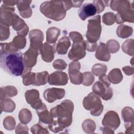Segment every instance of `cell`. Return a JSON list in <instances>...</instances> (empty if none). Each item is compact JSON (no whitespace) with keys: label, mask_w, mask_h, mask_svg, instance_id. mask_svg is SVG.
I'll return each mask as SVG.
<instances>
[{"label":"cell","mask_w":134,"mask_h":134,"mask_svg":"<svg viewBox=\"0 0 134 134\" xmlns=\"http://www.w3.org/2000/svg\"><path fill=\"white\" fill-rule=\"evenodd\" d=\"M60 35V29L52 27L48 28L46 31V41L48 43H55Z\"/></svg>","instance_id":"603a6c76"},{"label":"cell","mask_w":134,"mask_h":134,"mask_svg":"<svg viewBox=\"0 0 134 134\" xmlns=\"http://www.w3.org/2000/svg\"><path fill=\"white\" fill-rule=\"evenodd\" d=\"M68 76L66 73L62 71H55L49 75L48 82L50 85H65L68 83Z\"/></svg>","instance_id":"9a60e30c"},{"label":"cell","mask_w":134,"mask_h":134,"mask_svg":"<svg viewBox=\"0 0 134 134\" xmlns=\"http://www.w3.org/2000/svg\"><path fill=\"white\" fill-rule=\"evenodd\" d=\"M72 4H73V7H78L81 6L82 4L84 2L83 1H72Z\"/></svg>","instance_id":"681fc988"},{"label":"cell","mask_w":134,"mask_h":134,"mask_svg":"<svg viewBox=\"0 0 134 134\" xmlns=\"http://www.w3.org/2000/svg\"><path fill=\"white\" fill-rule=\"evenodd\" d=\"M1 113L3 111L7 113L13 112L15 109V103L14 101L9 98L1 99Z\"/></svg>","instance_id":"83f0119b"},{"label":"cell","mask_w":134,"mask_h":134,"mask_svg":"<svg viewBox=\"0 0 134 134\" xmlns=\"http://www.w3.org/2000/svg\"><path fill=\"white\" fill-rule=\"evenodd\" d=\"M40 10L46 17L58 21L66 16V9L63 1H50L43 2L40 6Z\"/></svg>","instance_id":"277c9868"},{"label":"cell","mask_w":134,"mask_h":134,"mask_svg":"<svg viewBox=\"0 0 134 134\" xmlns=\"http://www.w3.org/2000/svg\"><path fill=\"white\" fill-rule=\"evenodd\" d=\"M100 22L99 15H97L88 20L86 37L87 40L90 42L96 43L99 40L102 31Z\"/></svg>","instance_id":"52a82bcc"},{"label":"cell","mask_w":134,"mask_h":134,"mask_svg":"<svg viewBox=\"0 0 134 134\" xmlns=\"http://www.w3.org/2000/svg\"><path fill=\"white\" fill-rule=\"evenodd\" d=\"M93 4L95 6L97 9V13L102 12L105 7V5L103 1H94Z\"/></svg>","instance_id":"7bdbcfd3"},{"label":"cell","mask_w":134,"mask_h":134,"mask_svg":"<svg viewBox=\"0 0 134 134\" xmlns=\"http://www.w3.org/2000/svg\"><path fill=\"white\" fill-rule=\"evenodd\" d=\"M30 48L40 52L44 39L43 34L39 29H35L30 30L29 34Z\"/></svg>","instance_id":"8fae6325"},{"label":"cell","mask_w":134,"mask_h":134,"mask_svg":"<svg viewBox=\"0 0 134 134\" xmlns=\"http://www.w3.org/2000/svg\"><path fill=\"white\" fill-rule=\"evenodd\" d=\"M13 29L17 31L18 35L25 37L28 31L29 28L25 21L18 16L12 24Z\"/></svg>","instance_id":"d6986e66"},{"label":"cell","mask_w":134,"mask_h":134,"mask_svg":"<svg viewBox=\"0 0 134 134\" xmlns=\"http://www.w3.org/2000/svg\"><path fill=\"white\" fill-rule=\"evenodd\" d=\"M53 66L54 69L57 70H63L66 69L67 64L62 59H57L53 62Z\"/></svg>","instance_id":"b9f144b4"},{"label":"cell","mask_w":134,"mask_h":134,"mask_svg":"<svg viewBox=\"0 0 134 134\" xmlns=\"http://www.w3.org/2000/svg\"><path fill=\"white\" fill-rule=\"evenodd\" d=\"M17 94V90L14 86L8 85L1 87V99L12 97L16 96Z\"/></svg>","instance_id":"cb8c5ba5"},{"label":"cell","mask_w":134,"mask_h":134,"mask_svg":"<svg viewBox=\"0 0 134 134\" xmlns=\"http://www.w3.org/2000/svg\"><path fill=\"white\" fill-rule=\"evenodd\" d=\"M18 1H3V5L9 6H13L14 5H17Z\"/></svg>","instance_id":"c3c4849f"},{"label":"cell","mask_w":134,"mask_h":134,"mask_svg":"<svg viewBox=\"0 0 134 134\" xmlns=\"http://www.w3.org/2000/svg\"><path fill=\"white\" fill-rule=\"evenodd\" d=\"M86 43V49L90 52H93L97 49V43H91L87 40L85 41Z\"/></svg>","instance_id":"f6af8a7d"},{"label":"cell","mask_w":134,"mask_h":134,"mask_svg":"<svg viewBox=\"0 0 134 134\" xmlns=\"http://www.w3.org/2000/svg\"><path fill=\"white\" fill-rule=\"evenodd\" d=\"M36 113L39 117V122L44 124H50L53 120L50 112L48 111L47 108L44 104L38 109H36Z\"/></svg>","instance_id":"ac0fdd59"},{"label":"cell","mask_w":134,"mask_h":134,"mask_svg":"<svg viewBox=\"0 0 134 134\" xmlns=\"http://www.w3.org/2000/svg\"><path fill=\"white\" fill-rule=\"evenodd\" d=\"M122 70L124 73L127 74V75H131L133 74V68L132 66H126L122 68Z\"/></svg>","instance_id":"7dc6e473"},{"label":"cell","mask_w":134,"mask_h":134,"mask_svg":"<svg viewBox=\"0 0 134 134\" xmlns=\"http://www.w3.org/2000/svg\"><path fill=\"white\" fill-rule=\"evenodd\" d=\"M121 48L122 51L129 55H133V39H127L123 43Z\"/></svg>","instance_id":"836d02e7"},{"label":"cell","mask_w":134,"mask_h":134,"mask_svg":"<svg viewBox=\"0 0 134 134\" xmlns=\"http://www.w3.org/2000/svg\"><path fill=\"white\" fill-rule=\"evenodd\" d=\"M31 1H18L17 6L20 15L24 18H27L32 15V9L30 4Z\"/></svg>","instance_id":"ffe728a7"},{"label":"cell","mask_w":134,"mask_h":134,"mask_svg":"<svg viewBox=\"0 0 134 134\" xmlns=\"http://www.w3.org/2000/svg\"><path fill=\"white\" fill-rule=\"evenodd\" d=\"M0 64L1 69L10 75H22L25 70L23 54L17 52L1 53Z\"/></svg>","instance_id":"7a4b0ae2"},{"label":"cell","mask_w":134,"mask_h":134,"mask_svg":"<svg viewBox=\"0 0 134 134\" xmlns=\"http://www.w3.org/2000/svg\"><path fill=\"white\" fill-rule=\"evenodd\" d=\"M1 41L6 40L8 38L10 35L9 26L5 23L1 21Z\"/></svg>","instance_id":"d590c367"},{"label":"cell","mask_w":134,"mask_h":134,"mask_svg":"<svg viewBox=\"0 0 134 134\" xmlns=\"http://www.w3.org/2000/svg\"><path fill=\"white\" fill-rule=\"evenodd\" d=\"M25 97L27 103L30 104L31 107L36 110L39 108L44 104L40 98L39 92L37 90H27L25 93Z\"/></svg>","instance_id":"7c38bea8"},{"label":"cell","mask_w":134,"mask_h":134,"mask_svg":"<svg viewBox=\"0 0 134 134\" xmlns=\"http://www.w3.org/2000/svg\"><path fill=\"white\" fill-rule=\"evenodd\" d=\"M71 46L70 39L68 37L64 36L61 38L57 45H55V50L59 54H65Z\"/></svg>","instance_id":"7402d4cb"},{"label":"cell","mask_w":134,"mask_h":134,"mask_svg":"<svg viewBox=\"0 0 134 134\" xmlns=\"http://www.w3.org/2000/svg\"><path fill=\"white\" fill-rule=\"evenodd\" d=\"M55 51V43L51 46L47 42L44 43L40 50L42 59L46 62H51L54 59Z\"/></svg>","instance_id":"2e32d148"},{"label":"cell","mask_w":134,"mask_h":134,"mask_svg":"<svg viewBox=\"0 0 134 134\" xmlns=\"http://www.w3.org/2000/svg\"><path fill=\"white\" fill-rule=\"evenodd\" d=\"M81 64L77 61L71 62L69 66V75L71 82L75 85H79L83 81V73L80 72Z\"/></svg>","instance_id":"ba28073f"},{"label":"cell","mask_w":134,"mask_h":134,"mask_svg":"<svg viewBox=\"0 0 134 134\" xmlns=\"http://www.w3.org/2000/svg\"><path fill=\"white\" fill-rule=\"evenodd\" d=\"M74 105L69 99H65L60 104L52 108L50 113L53 119L48 128L53 132L58 133L69 127L72 122Z\"/></svg>","instance_id":"6da1fadb"},{"label":"cell","mask_w":134,"mask_h":134,"mask_svg":"<svg viewBox=\"0 0 134 134\" xmlns=\"http://www.w3.org/2000/svg\"><path fill=\"white\" fill-rule=\"evenodd\" d=\"M106 47L109 52L114 53L118 51L120 45L117 41L114 39H110L107 41Z\"/></svg>","instance_id":"8d00e7d4"},{"label":"cell","mask_w":134,"mask_h":134,"mask_svg":"<svg viewBox=\"0 0 134 134\" xmlns=\"http://www.w3.org/2000/svg\"><path fill=\"white\" fill-rule=\"evenodd\" d=\"M121 116L125 124L133 122V110L131 107H125L121 110Z\"/></svg>","instance_id":"f546056e"},{"label":"cell","mask_w":134,"mask_h":134,"mask_svg":"<svg viewBox=\"0 0 134 134\" xmlns=\"http://www.w3.org/2000/svg\"><path fill=\"white\" fill-rule=\"evenodd\" d=\"M102 20L105 25L110 26L115 22V15L112 12L106 13L103 16Z\"/></svg>","instance_id":"f35d334b"},{"label":"cell","mask_w":134,"mask_h":134,"mask_svg":"<svg viewBox=\"0 0 134 134\" xmlns=\"http://www.w3.org/2000/svg\"><path fill=\"white\" fill-rule=\"evenodd\" d=\"M97 13V9L95 6L91 3H87L83 4L78 10V14L82 20H85L87 18L93 16Z\"/></svg>","instance_id":"e0dca14e"},{"label":"cell","mask_w":134,"mask_h":134,"mask_svg":"<svg viewBox=\"0 0 134 134\" xmlns=\"http://www.w3.org/2000/svg\"><path fill=\"white\" fill-rule=\"evenodd\" d=\"M92 90L93 92L98 96L101 97L105 100L111 99L113 95L112 88L99 81L95 83L93 86Z\"/></svg>","instance_id":"9c48e42d"},{"label":"cell","mask_w":134,"mask_h":134,"mask_svg":"<svg viewBox=\"0 0 134 134\" xmlns=\"http://www.w3.org/2000/svg\"><path fill=\"white\" fill-rule=\"evenodd\" d=\"M83 130L88 133H93L96 129V125L95 122L90 119L85 120L82 125Z\"/></svg>","instance_id":"d6a6232c"},{"label":"cell","mask_w":134,"mask_h":134,"mask_svg":"<svg viewBox=\"0 0 134 134\" xmlns=\"http://www.w3.org/2000/svg\"><path fill=\"white\" fill-rule=\"evenodd\" d=\"M112 10L117 12L115 15V21L120 24L125 22L133 23L134 12L133 4L128 1L117 0L110 1Z\"/></svg>","instance_id":"3957f363"},{"label":"cell","mask_w":134,"mask_h":134,"mask_svg":"<svg viewBox=\"0 0 134 134\" xmlns=\"http://www.w3.org/2000/svg\"><path fill=\"white\" fill-rule=\"evenodd\" d=\"M40 52L29 48L28 50L23 54V60L25 69L31 70L37 63V58Z\"/></svg>","instance_id":"5bb4252c"},{"label":"cell","mask_w":134,"mask_h":134,"mask_svg":"<svg viewBox=\"0 0 134 134\" xmlns=\"http://www.w3.org/2000/svg\"><path fill=\"white\" fill-rule=\"evenodd\" d=\"M63 88L52 87L46 90L43 92V97L48 103H53L57 99H60L65 95Z\"/></svg>","instance_id":"4fadbf2b"},{"label":"cell","mask_w":134,"mask_h":134,"mask_svg":"<svg viewBox=\"0 0 134 134\" xmlns=\"http://www.w3.org/2000/svg\"><path fill=\"white\" fill-rule=\"evenodd\" d=\"M102 123L104 126L115 130L119 127L120 120L118 114L116 111L109 110L104 115Z\"/></svg>","instance_id":"30bf717a"},{"label":"cell","mask_w":134,"mask_h":134,"mask_svg":"<svg viewBox=\"0 0 134 134\" xmlns=\"http://www.w3.org/2000/svg\"><path fill=\"white\" fill-rule=\"evenodd\" d=\"M69 37L73 41V44L68 53L69 58L73 61L82 59L86 55V43L82 35L77 31H72L69 33Z\"/></svg>","instance_id":"5b68a950"},{"label":"cell","mask_w":134,"mask_h":134,"mask_svg":"<svg viewBox=\"0 0 134 134\" xmlns=\"http://www.w3.org/2000/svg\"><path fill=\"white\" fill-rule=\"evenodd\" d=\"M49 73L47 71H43L42 72L35 73V79L34 85L40 86L43 85L48 82Z\"/></svg>","instance_id":"4316f807"},{"label":"cell","mask_w":134,"mask_h":134,"mask_svg":"<svg viewBox=\"0 0 134 134\" xmlns=\"http://www.w3.org/2000/svg\"><path fill=\"white\" fill-rule=\"evenodd\" d=\"M133 32V29L132 27L125 25H120L117 28V35L121 38H127L131 36Z\"/></svg>","instance_id":"484cf974"},{"label":"cell","mask_w":134,"mask_h":134,"mask_svg":"<svg viewBox=\"0 0 134 134\" xmlns=\"http://www.w3.org/2000/svg\"><path fill=\"white\" fill-rule=\"evenodd\" d=\"M96 50L95 57L96 59L102 61L107 62L109 61L110 59V54L107 50L105 43L100 42Z\"/></svg>","instance_id":"44dd1931"},{"label":"cell","mask_w":134,"mask_h":134,"mask_svg":"<svg viewBox=\"0 0 134 134\" xmlns=\"http://www.w3.org/2000/svg\"><path fill=\"white\" fill-rule=\"evenodd\" d=\"M83 105L86 110L91 111V114L94 116H99L103 111L104 106L102 100L98 95L94 92H91L84 97L83 100Z\"/></svg>","instance_id":"8992f818"},{"label":"cell","mask_w":134,"mask_h":134,"mask_svg":"<svg viewBox=\"0 0 134 134\" xmlns=\"http://www.w3.org/2000/svg\"><path fill=\"white\" fill-rule=\"evenodd\" d=\"M99 81L102 82L103 83L106 85L107 86H109L110 85V82H109V81L107 77V76L106 75V74L99 76Z\"/></svg>","instance_id":"bcb514c9"},{"label":"cell","mask_w":134,"mask_h":134,"mask_svg":"<svg viewBox=\"0 0 134 134\" xmlns=\"http://www.w3.org/2000/svg\"><path fill=\"white\" fill-rule=\"evenodd\" d=\"M95 80L94 75L91 72H85L83 73V81L82 84L88 86H91L94 82Z\"/></svg>","instance_id":"74e56055"},{"label":"cell","mask_w":134,"mask_h":134,"mask_svg":"<svg viewBox=\"0 0 134 134\" xmlns=\"http://www.w3.org/2000/svg\"><path fill=\"white\" fill-rule=\"evenodd\" d=\"M107 77L110 82L114 84H117L121 82L123 76L121 70L119 69L115 68L110 71L107 75Z\"/></svg>","instance_id":"d4e9b609"},{"label":"cell","mask_w":134,"mask_h":134,"mask_svg":"<svg viewBox=\"0 0 134 134\" xmlns=\"http://www.w3.org/2000/svg\"><path fill=\"white\" fill-rule=\"evenodd\" d=\"M16 133H28V128L26 125V124L19 123L18 124L16 128Z\"/></svg>","instance_id":"ee69618b"},{"label":"cell","mask_w":134,"mask_h":134,"mask_svg":"<svg viewBox=\"0 0 134 134\" xmlns=\"http://www.w3.org/2000/svg\"><path fill=\"white\" fill-rule=\"evenodd\" d=\"M3 125L6 129L8 130H12L14 129L16 125L15 120L12 116H7L3 120Z\"/></svg>","instance_id":"ab89813d"},{"label":"cell","mask_w":134,"mask_h":134,"mask_svg":"<svg viewBox=\"0 0 134 134\" xmlns=\"http://www.w3.org/2000/svg\"><path fill=\"white\" fill-rule=\"evenodd\" d=\"M30 130L32 133H49V132L47 130V129L42 127L40 124H37L32 126Z\"/></svg>","instance_id":"60d3db41"},{"label":"cell","mask_w":134,"mask_h":134,"mask_svg":"<svg viewBox=\"0 0 134 134\" xmlns=\"http://www.w3.org/2000/svg\"><path fill=\"white\" fill-rule=\"evenodd\" d=\"M31 70L25 69L21 75L23 83L24 85L28 86L34 84L35 79V73L31 72Z\"/></svg>","instance_id":"f1b7e54d"},{"label":"cell","mask_w":134,"mask_h":134,"mask_svg":"<svg viewBox=\"0 0 134 134\" xmlns=\"http://www.w3.org/2000/svg\"><path fill=\"white\" fill-rule=\"evenodd\" d=\"M18 117L22 124H27L32 119V114L30 110L27 108H23L19 111Z\"/></svg>","instance_id":"4dcf8cb0"},{"label":"cell","mask_w":134,"mask_h":134,"mask_svg":"<svg viewBox=\"0 0 134 134\" xmlns=\"http://www.w3.org/2000/svg\"><path fill=\"white\" fill-rule=\"evenodd\" d=\"M13 46L18 50L24 49L26 44L25 37L18 35L15 36L12 41Z\"/></svg>","instance_id":"1f68e13d"},{"label":"cell","mask_w":134,"mask_h":134,"mask_svg":"<svg viewBox=\"0 0 134 134\" xmlns=\"http://www.w3.org/2000/svg\"><path fill=\"white\" fill-rule=\"evenodd\" d=\"M107 68L105 64L97 63L94 64L92 68V72L93 74L97 76L106 74Z\"/></svg>","instance_id":"e575fe53"}]
</instances>
